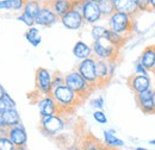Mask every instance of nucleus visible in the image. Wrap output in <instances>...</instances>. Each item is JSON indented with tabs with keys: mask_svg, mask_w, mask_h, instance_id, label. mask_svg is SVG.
I'll use <instances>...</instances> for the list:
<instances>
[{
	"mask_svg": "<svg viewBox=\"0 0 155 150\" xmlns=\"http://www.w3.org/2000/svg\"><path fill=\"white\" fill-rule=\"evenodd\" d=\"M73 55L77 57L78 60H85L88 57L93 56V51H92V47L88 45L86 42L84 41H78L73 47Z\"/></svg>",
	"mask_w": 155,
	"mask_h": 150,
	"instance_id": "18",
	"label": "nucleus"
},
{
	"mask_svg": "<svg viewBox=\"0 0 155 150\" xmlns=\"http://www.w3.org/2000/svg\"><path fill=\"white\" fill-rule=\"evenodd\" d=\"M73 8H77L81 12L85 24L94 25L98 24L103 18L99 10V5L91 0H73Z\"/></svg>",
	"mask_w": 155,
	"mask_h": 150,
	"instance_id": "3",
	"label": "nucleus"
},
{
	"mask_svg": "<svg viewBox=\"0 0 155 150\" xmlns=\"http://www.w3.org/2000/svg\"><path fill=\"white\" fill-rule=\"evenodd\" d=\"M149 144H150V145H154V147H155V139H152V141H149Z\"/></svg>",
	"mask_w": 155,
	"mask_h": 150,
	"instance_id": "44",
	"label": "nucleus"
},
{
	"mask_svg": "<svg viewBox=\"0 0 155 150\" xmlns=\"http://www.w3.org/2000/svg\"><path fill=\"white\" fill-rule=\"evenodd\" d=\"M153 87L136 94V101L138 107L144 114H154L155 113V104L153 101Z\"/></svg>",
	"mask_w": 155,
	"mask_h": 150,
	"instance_id": "11",
	"label": "nucleus"
},
{
	"mask_svg": "<svg viewBox=\"0 0 155 150\" xmlns=\"http://www.w3.org/2000/svg\"><path fill=\"white\" fill-rule=\"evenodd\" d=\"M136 4H137V11H138V13L152 11V8H150V1L149 0H136Z\"/></svg>",
	"mask_w": 155,
	"mask_h": 150,
	"instance_id": "29",
	"label": "nucleus"
},
{
	"mask_svg": "<svg viewBox=\"0 0 155 150\" xmlns=\"http://www.w3.org/2000/svg\"><path fill=\"white\" fill-rule=\"evenodd\" d=\"M41 128L45 133H48L50 136H55L60 131L63 130L64 120L60 114H51V116L41 117Z\"/></svg>",
	"mask_w": 155,
	"mask_h": 150,
	"instance_id": "8",
	"label": "nucleus"
},
{
	"mask_svg": "<svg viewBox=\"0 0 155 150\" xmlns=\"http://www.w3.org/2000/svg\"><path fill=\"white\" fill-rule=\"evenodd\" d=\"M85 150H100V148L98 147L96 143H88V144H86Z\"/></svg>",
	"mask_w": 155,
	"mask_h": 150,
	"instance_id": "37",
	"label": "nucleus"
},
{
	"mask_svg": "<svg viewBox=\"0 0 155 150\" xmlns=\"http://www.w3.org/2000/svg\"><path fill=\"white\" fill-rule=\"evenodd\" d=\"M35 87L42 95H49L53 92V74L43 67H39L35 74Z\"/></svg>",
	"mask_w": 155,
	"mask_h": 150,
	"instance_id": "7",
	"label": "nucleus"
},
{
	"mask_svg": "<svg viewBox=\"0 0 155 150\" xmlns=\"http://www.w3.org/2000/svg\"><path fill=\"white\" fill-rule=\"evenodd\" d=\"M152 73H153V75H154V79H155V69L153 70V72H152Z\"/></svg>",
	"mask_w": 155,
	"mask_h": 150,
	"instance_id": "47",
	"label": "nucleus"
},
{
	"mask_svg": "<svg viewBox=\"0 0 155 150\" xmlns=\"http://www.w3.org/2000/svg\"><path fill=\"white\" fill-rule=\"evenodd\" d=\"M60 21V17L51 10V7L47 4V0L44 1V5L39 10L37 16L35 17V25H38L42 28H50Z\"/></svg>",
	"mask_w": 155,
	"mask_h": 150,
	"instance_id": "9",
	"label": "nucleus"
},
{
	"mask_svg": "<svg viewBox=\"0 0 155 150\" xmlns=\"http://www.w3.org/2000/svg\"><path fill=\"white\" fill-rule=\"evenodd\" d=\"M135 150H148V149H146V148H142V147H138V148H136Z\"/></svg>",
	"mask_w": 155,
	"mask_h": 150,
	"instance_id": "45",
	"label": "nucleus"
},
{
	"mask_svg": "<svg viewBox=\"0 0 155 150\" xmlns=\"http://www.w3.org/2000/svg\"><path fill=\"white\" fill-rule=\"evenodd\" d=\"M13 149H15V144L10 141V138L7 136L0 138V150H13Z\"/></svg>",
	"mask_w": 155,
	"mask_h": 150,
	"instance_id": "30",
	"label": "nucleus"
},
{
	"mask_svg": "<svg viewBox=\"0 0 155 150\" xmlns=\"http://www.w3.org/2000/svg\"><path fill=\"white\" fill-rule=\"evenodd\" d=\"M91 1H94V2H97V4H99L100 1H103V0H91Z\"/></svg>",
	"mask_w": 155,
	"mask_h": 150,
	"instance_id": "46",
	"label": "nucleus"
},
{
	"mask_svg": "<svg viewBox=\"0 0 155 150\" xmlns=\"http://www.w3.org/2000/svg\"><path fill=\"white\" fill-rule=\"evenodd\" d=\"M47 4L58 17H62L73 7V0H47Z\"/></svg>",
	"mask_w": 155,
	"mask_h": 150,
	"instance_id": "17",
	"label": "nucleus"
},
{
	"mask_svg": "<svg viewBox=\"0 0 155 150\" xmlns=\"http://www.w3.org/2000/svg\"><path fill=\"white\" fill-rule=\"evenodd\" d=\"M6 135H7V128L0 126V138H1V137H5Z\"/></svg>",
	"mask_w": 155,
	"mask_h": 150,
	"instance_id": "39",
	"label": "nucleus"
},
{
	"mask_svg": "<svg viewBox=\"0 0 155 150\" xmlns=\"http://www.w3.org/2000/svg\"><path fill=\"white\" fill-rule=\"evenodd\" d=\"M24 36L26 38V41H28L32 47H35V48H37L39 44H41V42H42V36H41L39 30L36 26L29 28V29L25 31Z\"/></svg>",
	"mask_w": 155,
	"mask_h": 150,
	"instance_id": "24",
	"label": "nucleus"
},
{
	"mask_svg": "<svg viewBox=\"0 0 155 150\" xmlns=\"http://www.w3.org/2000/svg\"><path fill=\"white\" fill-rule=\"evenodd\" d=\"M45 0H26L24 7H23V12L32 16L34 18L37 16L39 10L42 8V6L44 5Z\"/></svg>",
	"mask_w": 155,
	"mask_h": 150,
	"instance_id": "21",
	"label": "nucleus"
},
{
	"mask_svg": "<svg viewBox=\"0 0 155 150\" xmlns=\"http://www.w3.org/2000/svg\"><path fill=\"white\" fill-rule=\"evenodd\" d=\"M93 119L97 122L98 124H101V125L107 123V117H106V114L104 113L103 110H96L93 113Z\"/></svg>",
	"mask_w": 155,
	"mask_h": 150,
	"instance_id": "28",
	"label": "nucleus"
},
{
	"mask_svg": "<svg viewBox=\"0 0 155 150\" xmlns=\"http://www.w3.org/2000/svg\"><path fill=\"white\" fill-rule=\"evenodd\" d=\"M13 150H26V148L25 147H15Z\"/></svg>",
	"mask_w": 155,
	"mask_h": 150,
	"instance_id": "42",
	"label": "nucleus"
},
{
	"mask_svg": "<svg viewBox=\"0 0 155 150\" xmlns=\"http://www.w3.org/2000/svg\"><path fill=\"white\" fill-rule=\"evenodd\" d=\"M64 85H67L69 88H72L75 93L80 96L81 100L86 99L90 94L93 92V87L81 76V74L75 70H72L64 75Z\"/></svg>",
	"mask_w": 155,
	"mask_h": 150,
	"instance_id": "4",
	"label": "nucleus"
},
{
	"mask_svg": "<svg viewBox=\"0 0 155 150\" xmlns=\"http://www.w3.org/2000/svg\"><path fill=\"white\" fill-rule=\"evenodd\" d=\"M2 101L10 107V109H16V101L11 98V95L7 93V92H5L4 93V96H2Z\"/></svg>",
	"mask_w": 155,
	"mask_h": 150,
	"instance_id": "34",
	"label": "nucleus"
},
{
	"mask_svg": "<svg viewBox=\"0 0 155 150\" xmlns=\"http://www.w3.org/2000/svg\"><path fill=\"white\" fill-rule=\"evenodd\" d=\"M0 126H4V120H2V116H1V113H0ZM5 128V126H4Z\"/></svg>",
	"mask_w": 155,
	"mask_h": 150,
	"instance_id": "43",
	"label": "nucleus"
},
{
	"mask_svg": "<svg viewBox=\"0 0 155 150\" xmlns=\"http://www.w3.org/2000/svg\"><path fill=\"white\" fill-rule=\"evenodd\" d=\"M10 141L15 144V147H25L28 142V135L21 124L7 128V135Z\"/></svg>",
	"mask_w": 155,
	"mask_h": 150,
	"instance_id": "14",
	"label": "nucleus"
},
{
	"mask_svg": "<svg viewBox=\"0 0 155 150\" xmlns=\"http://www.w3.org/2000/svg\"><path fill=\"white\" fill-rule=\"evenodd\" d=\"M91 106L94 107L96 110H103L104 107V98L103 96H97L91 101Z\"/></svg>",
	"mask_w": 155,
	"mask_h": 150,
	"instance_id": "33",
	"label": "nucleus"
},
{
	"mask_svg": "<svg viewBox=\"0 0 155 150\" xmlns=\"http://www.w3.org/2000/svg\"><path fill=\"white\" fill-rule=\"evenodd\" d=\"M96 69H97V76H98V81H99V86L107 83L110 81V79H111L110 73H109V62L107 61H104V60H97Z\"/></svg>",
	"mask_w": 155,
	"mask_h": 150,
	"instance_id": "19",
	"label": "nucleus"
},
{
	"mask_svg": "<svg viewBox=\"0 0 155 150\" xmlns=\"http://www.w3.org/2000/svg\"><path fill=\"white\" fill-rule=\"evenodd\" d=\"M0 11H12L10 0H0Z\"/></svg>",
	"mask_w": 155,
	"mask_h": 150,
	"instance_id": "36",
	"label": "nucleus"
},
{
	"mask_svg": "<svg viewBox=\"0 0 155 150\" xmlns=\"http://www.w3.org/2000/svg\"><path fill=\"white\" fill-rule=\"evenodd\" d=\"M63 83H64V75H62L58 72L53 75V90L63 85Z\"/></svg>",
	"mask_w": 155,
	"mask_h": 150,
	"instance_id": "31",
	"label": "nucleus"
},
{
	"mask_svg": "<svg viewBox=\"0 0 155 150\" xmlns=\"http://www.w3.org/2000/svg\"><path fill=\"white\" fill-rule=\"evenodd\" d=\"M1 116H2V120H4V126L5 128H11V126L20 124L19 113L16 109H8L4 113H1Z\"/></svg>",
	"mask_w": 155,
	"mask_h": 150,
	"instance_id": "20",
	"label": "nucleus"
},
{
	"mask_svg": "<svg viewBox=\"0 0 155 150\" xmlns=\"http://www.w3.org/2000/svg\"><path fill=\"white\" fill-rule=\"evenodd\" d=\"M134 70H135V74H140V75H149V72L141 64V62L137 60V62L135 63V68H134Z\"/></svg>",
	"mask_w": 155,
	"mask_h": 150,
	"instance_id": "35",
	"label": "nucleus"
},
{
	"mask_svg": "<svg viewBox=\"0 0 155 150\" xmlns=\"http://www.w3.org/2000/svg\"><path fill=\"white\" fill-rule=\"evenodd\" d=\"M8 109H10V107H8V106L2 101V99H1V100H0V113H4L6 110H8Z\"/></svg>",
	"mask_w": 155,
	"mask_h": 150,
	"instance_id": "38",
	"label": "nucleus"
},
{
	"mask_svg": "<svg viewBox=\"0 0 155 150\" xmlns=\"http://www.w3.org/2000/svg\"><path fill=\"white\" fill-rule=\"evenodd\" d=\"M5 92H6V91L4 90V87H2V85L0 83V100L2 99V96H4V93H5Z\"/></svg>",
	"mask_w": 155,
	"mask_h": 150,
	"instance_id": "40",
	"label": "nucleus"
},
{
	"mask_svg": "<svg viewBox=\"0 0 155 150\" xmlns=\"http://www.w3.org/2000/svg\"><path fill=\"white\" fill-rule=\"evenodd\" d=\"M128 85L135 94H138L152 87V80L149 75L135 74L128 79Z\"/></svg>",
	"mask_w": 155,
	"mask_h": 150,
	"instance_id": "13",
	"label": "nucleus"
},
{
	"mask_svg": "<svg viewBox=\"0 0 155 150\" xmlns=\"http://www.w3.org/2000/svg\"><path fill=\"white\" fill-rule=\"evenodd\" d=\"M112 2L115 6V11L127 13L133 17L138 15L136 0H112Z\"/></svg>",
	"mask_w": 155,
	"mask_h": 150,
	"instance_id": "16",
	"label": "nucleus"
},
{
	"mask_svg": "<svg viewBox=\"0 0 155 150\" xmlns=\"http://www.w3.org/2000/svg\"><path fill=\"white\" fill-rule=\"evenodd\" d=\"M37 106H38V111L41 117L51 116V114H60L58 104L54 100V98L51 96V94L42 95L38 99V101H37Z\"/></svg>",
	"mask_w": 155,
	"mask_h": 150,
	"instance_id": "12",
	"label": "nucleus"
},
{
	"mask_svg": "<svg viewBox=\"0 0 155 150\" xmlns=\"http://www.w3.org/2000/svg\"><path fill=\"white\" fill-rule=\"evenodd\" d=\"M104 38H106L112 45L117 47L118 49L122 48V47L124 45V43L127 42V39H128L127 36H123V35H120V34H117L115 31L110 30L109 28H107V30H106V32H105Z\"/></svg>",
	"mask_w": 155,
	"mask_h": 150,
	"instance_id": "22",
	"label": "nucleus"
},
{
	"mask_svg": "<svg viewBox=\"0 0 155 150\" xmlns=\"http://www.w3.org/2000/svg\"><path fill=\"white\" fill-rule=\"evenodd\" d=\"M138 61L148 72H153L155 69V45L144 48L138 57Z\"/></svg>",
	"mask_w": 155,
	"mask_h": 150,
	"instance_id": "15",
	"label": "nucleus"
},
{
	"mask_svg": "<svg viewBox=\"0 0 155 150\" xmlns=\"http://www.w3.org/2000/svg\"><path fill=\"white\" fill-rule=\"evenodd\" d=\"M11 6H12V11H23V7L26 2V0H10Z\"/></svg>",
	"mask_w": 155,
	"mask_h": 150,
	"instance_id": "32",
	"label": "nucleus"
},
{
	"mask_svg": "<svg viewBox=\"0 0 155 150\" xmlns=\"http://www.w3.org/2000/svg\"><path fill=\"white\" fill-rule=\"evenodd\" d=\"M104 142L110 148H122V147H124V142L115 136L114 130H105L104 131Z\"/></svg>",
	"mask_w": 155,
	"mask_h": 150,
	"instance_id": "23",
	"label": "nucleus"
},
{
	"mask_svg": "<svg viewBox=\"0 0 155 150\" xmlns=\"http://www.w3.org/2000/svg\"><path fill=\"white\" fill-rule=\"evenodd\" d=\"M60 21L68 30H80L85 25L81 12L73 7L67 13H64L62 17H60Z\"/></svg>",
	"mask_w": 155,
	"mask_h": 150,
	"instance_id": "10",
	"label": "nucleus"
},
{
	"mask_svg": "<svg viewBox=\"0 0 155 150\" xmlns=\"http://www.w3.org/2000/svg\"><path fill=\"white\" fill-rule=\"evenodd\" d=\"M98 5H99V10L101 12L103 18H107L115 12V6H114L112 0H103Z\"/></svg>",
	"mask_w": 155,
	"mask_h": 150,
	"instance_id": "25",
	"label": "nucleus"
},
{
	"mask_svg": "<svg viewBox=\"0 0 155 150\" xmlns=\"http://www.w3.org/2000/svg\"><path fill=\"white\" fill-rule=\"evenodd\" d=\"M106 30H107V28L104 26V25H100V24H94V25H92V29H91L92 39H93V41H97V39H100V38H104Z\"/></svg>",
	"mask_w": 155,
	"mask_h": 150,
	"instance_id": "26",
	"label": "nucleus"
},
{
	"mask_svg": "<svg viewBox=\"0 0 155 150\" xmlns=\"http://www.w3.org/2000/svg\"><path fill=\"white\" fill-rule=\"evenodd\" d=\"M91 47L93 51V57L96 60H104V61L116 60L119 53V49L115 45H112L106 38H100L97 41H93Z\"/></svg>",
	"mask_w": 155,
	"mask_h": 150,
	"instance_id": "5",
	"label": "nucleus"
},
{
	"mask_svg": "<svg viewBox=\"0 0 155 150\" xmlns=\"http://www.w3.org/2000/svg\"><path fill=\"white\" fill-rule=\"evenodd\" d=\"M97 60L94 57H88L85 60H81L77 67V70L81 74V76L93 87H99V81L97 76V69H96Z\"/></svg>",
	"mask_w": 155,
	"mask_h": 150,
	"instance_id": "6",
	"label": "nucleus"
},
{
	"mask_svg": "<svg viewBox=\"0 0 155 150\" xmlns=\"http://www.w3.org/2000/svg\"><path fill=\"white\" fill-rule=\"evenodd\" d=\"M135 17L129 16L123 12L115 11L110 17H107V28L117 34H120L123 36H130L133 31L135 30Z\"/></svg>",
	"mask_w": 155,
	"mask_h": 150,
	"instance_id": "2",
	"label": "nucleus"
},
{
	"mask_svg": "<svg viewBox=\"0 0 155 150\" xmlns=\"http://www.w3.org/2000/svg\"><path fill=\"white\" fill-rule=\"evenodd\" d=\"M150 1V8L155 11V0H149Z\"/></svg>",
	"mask_w": 155,
	"mask_h": 150,
	"instance_id": "41",
	"label": "nucleus"
},
{
	"mask_svg": "<svg viewBox=\"0 0 155 150\" xmlns=\"http://www.w3.org/2000/svg\"><path fill=\"white\" fill-rule=\"evenodd\" d=\"M51 96L56 101L60 113L69 111L78 106L82 100L72 88H69L67 85H61L53 90Z\"/></svg>",
	"mask_w": 155,
	"mask_h": 150,
	"instance_id": "1",
	"label": "nucleus"
},
{
	"mask_svg": "<svg viewBox=\"0 0 155 150\" xmlns=\"http://www.w3.org/2000/svg\"><path fill=\"white\" fill-rule=\"evenodd\" d=\"M17 20L20 21V23H23L24 25H26L28 28H31V26H35V18L32 17V16H30V15H28V13H25V12H20L19 16L17 17Z\"/></svg>",
	"mask_w": 155,
	"mask_h": 150,
	"instance_id": "27",
	"label": "nucleus"
}]
</instances>
